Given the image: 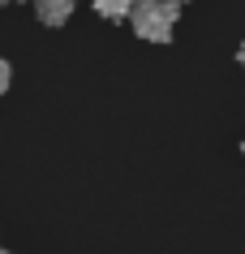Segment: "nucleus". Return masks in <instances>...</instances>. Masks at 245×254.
I'll list each match as a JSON object with an SVG mask.
<instances>
[{
    "label": "nucleus",
    "mask_w": 245,
    "mask_h": 254,
    "mask_svg": "<svg viewBox=\"0 0 245 254\" xmlns=\"http://www.w3.org/2000/svg\"><path fill=\"white\" fill-rule=\"evenodd\" d=\"M237 61H241V69H245V43H241V52H237Z\"/></svg>",
    "instance_id": "nucleus-5"
},
{
    "label": "nucleus",
    "mask_w": 245,
    "mask_h": 254,
    "mask_svg": "<svg viewBox=\"0 0 245 254\" xmlns=\"http://www.w3.org/2000/svg\"><path fill=\"white\" fill-rule=\"evenodd\" d=\"M73 4L78 0H35V13H39L43 26H65L73 17Z\"/></svg>",
    "instance_id": "nucleus-2"
},
{
    "label": "nucleus",
    "mask_w": 245,
    "mask_h": 254,
    "mask_svg": "<svg viewBox=\"0 0 245 254\" xmlns=\"http://www.w3.org/2000/svg\"><path fill=\"white\" fill-rule=\"evenodd\" d=\"M95 13L108 17V22H121V17L134 13V0H95Z\"/></svg>",
    "instance_id": "nucleus-3"
},
{
    "label": "nucleus",
    "mask_w": 245,
    "mask_h": 254,
    "mask_svg": "<svg viewBox=\"0 0 245 254\" xmlns=\"http://www.w3.org/2000/svg\"><path fill=\"white\" fill-rule=\"evenodd\" d=\"M129 22H134V35H142V39H150V43H163V39H172L177 4H172V0H134Z\"/></svg>",
    "instance_id": "nucleus-1"
},
{
    "label": "nucleus",
    "mask_w": 245,
    "mask_h": 254,
    "mask_svg": "<svg viewBox=\"0 0 245 254\" xmlns=\"http://www.w3.org/2000/svg\"><path fill=\"white\" fill-rule=\"evenodd\" d=\"M0 254H13V250H0Z\"/></svg>",
    "instance_id": "nucleus-6"
},
{
    "label": "nucleus",
    "mask_w": 245,
    "mask_h": 254,
    "mask_svg": "<svg viewBox=\"0 0 245 254\" xmlns=\"http://www.w3.org/2000/svg\"><path fill=\"white\" fill-rule=\"evenodd\" d=\"M9 82H13V69H9V61H0V95L9 91Z\"/></svg>",
    "instance_id": "nucleus-4"
},
{
    "label": "nucleus",
    "mask_w": 245,
    "mask_h": 254,
    "mask_svg": "<svg viewBox=\"0 0 245 254\" xmlns=\"http://www.w3.org/2000/svg\"><path fill=\"white\" fill-rule=\"evenodd\" d=\"M172 4H181V0H172Z\"/></svg>",
    "instance_id": "nucleus-7"
}]
</instances>
